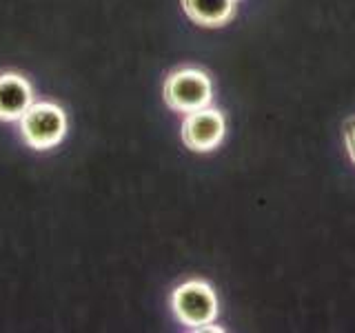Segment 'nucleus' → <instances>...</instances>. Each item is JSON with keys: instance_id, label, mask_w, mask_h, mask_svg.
I'll return each instance as SVG.
<instances>
[{"instance_id": "nucleus-1", "label": "nucleus", "mask_w": 355, "mask_h": 333, "mask_svg": "<svg viewBox=\"0 0 355 333\" xmlns=\"http://www.w3.org/2000/svg\"><path fill=\"white\" fill-rule=\"evenodd\" d=\"M20 133L33 149H51L67 133L64 111L53 103L31 105L20 118Z\"/></svg>"}, {"instance_id": "nucleus-2", "label": "nucleus", "mask_w": 355, "mask_h": 333, "mask_svg": "<svg viewBox=\"0 0 355 333\" xmlns=\"http://www.w3.org/2000/svg\"><path fill=\"white\" fill-rule=\"evenodd\" d=\"M171 309L182 325L202 329L211 325L218 316V298L207 282L189 280L173 291Z\"/></svg>"}, {"instance_id": "nucleus-3", "label": "nucleus", "mask_w": 355, "mask_h": 333, "mask_svg": "<svg viewBox=\"0 0 355 333\" xmlns=\"http://www.w3.org/2000/svg\"><path fill=\"white\" fill-rule=\"evenodd\" d=\"M164 103L180 114L205 109L211 103V80L200 69H178L164 83Z\"/></svg>"}, {"instance_id": "nucleus-4", "label": "nucleus", "mask_w": 355, "mask_h": 333, "mask_svg": "<svg viewBox=\"0 0 355 333\" xmlns=\"http://www.w3.org/2000/svg\"><path fill=\"white\" fill-rule=\"evenodd\" d=\"M225 138V116L218 109H198L182 122V140L193 151H211Z\"/></svg>"}, {"instance_id": "nucleus-5", "label": "nucleus", "mask_w": 355, "mask_h": 333, "mask_svg": "<svg viewBox=\"0 0 355 333\" xmlns=\"http://www.w3.org/2000/svg\"><path fill=\"white\" fill-rule=\"evenodd\" d=\"M31 85L20 74H0V120H20L33 105Z\"/></svg>"}, {"instance_id": "nucleus-6", "label": "nucleus", "mask_w": 355, "mask_h": 333, "mask_svg": "<svg viewBox=\"0 0 355 333\" xmlns=\"http://www.w3.org/2000/svg\"><path fill=\"white\" fill-rule=\"evenodd\" d=\"M182 7L198 25L220 27L233 16L236 0H182Z\"/></svg>"}, {"instance_id": "nucleus-7", "label": "nucleus", "mask_w": 355, "mask_h": 333, "mask_svg": "<svg viewBox=\"0 0 355 333\" xmlns=\"http://www.w3.org/2000/svg\"><path fill=\"white\" fill-rule=\"evenodd\" d=\"M344 138H347V149H349V158L355 164V118H351L347 125H344Z\"/></svg>"}]
</instances>
